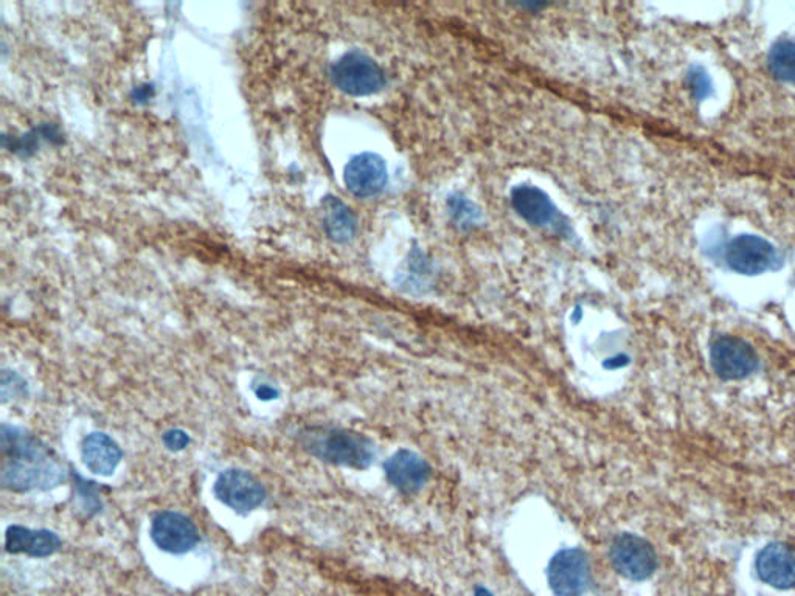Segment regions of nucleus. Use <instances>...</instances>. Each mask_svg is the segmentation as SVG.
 Instances as JSON below:
<instances>
[{
  "label": "nucleus",
  "mask_w": 795,
  "mask_h": 596,
  "mask_svg": "<svg viewBox=\"0 0 795 596\" xmlns=\"http://www.w3.org/2000/svg\"><path fill=\"white\" fill-rule=\"evenodd\" d=\"M688 83H690L691 91L698 100L707 97L710 92V80L707 73L699 67H693L691 72L688 73Z\"/></svg>",
  "instance_id": "obj_20"
},
{
  "label": "nucleus",
  "mask_w": 795,
  "mask_h": 596,
  "mask_svg": "<svg viewBox=\"0 0 795 596\" xmlns=\"http://www.w3.org/2000/svg\"><path fill=\"white\" fill-rule=\"evenodd\" d=\"M323 227L331 240L345 244L355 238L356 218L344 202L327 198L323 202Z\"/></svg>",
  "instance_id": "obj_16"
},
{
  "label": "nucleus",
  "mask_w": 795,
  "mask_h": 596,
  "mask_svg": "<svg viewBox=\"0 0 795 596\" xmlns=\"http://www.w3.org/2000/svg\"><path fill=\"white\" fill-rule=\"evenodd\" d=\"M164 444L170 451H184L185 447L190 444V437H188L187 432H184L182 429H171L165 432Z\"/></svg>",
  "instance_id": "obj_22"
},
{
  "label": "nucleus",
  "mask_w": 795,
  "mask_h": 596,
  "mask_svg": "<svg viewBox=\"0 0 795 596\" xmlns=\"http://www.w3.org/2000/svg\"><path fill=\"white\" fill-rule=\"evenodd\" d=\"M511 205L528 224L547 227L555 222L556 208L549 196L533 185H518L511 191Z\"/></svg>",
  "instance_id": "obj_14"
},
{
  "label": "nucleus",
  "mask_w": 795,
  "mask_h": 596,
  "mask_svg": "<svg viewBox=\"0 0 795 596\" xmlns=\"http://www.w3.org/2000/svg\"><path fill=\"white\" fill-rule=\"evenodd\" d=\"M757 573L763 583L775 589L795 587V548L774 542L758 553Z\"/></svg>",
  "instance_id": "obj_11"
},
{
  "label": "nucleus",
  "mask_w": 795,
  "mask_h": 596,
  "mask_svg": "<svg viewBox=\"0 0 795 596\" xmlns=\"http://www.w3.org/2000/svg\"><path fill=\"white\" fill-rule=\"evenodd\" d=\"M712 367L719 378L738 381L752 375L758 367V356L752 345L735 336H719L710 348Z\"/></svg>",
  "instance_id": "obj_6"
},
{
  "label": "nucleus",
  "mask_w": 795,
  "mask_h": 596,
  "mask_svg": "<svg viewBox=\"0 0 795 596\" xmlns=\"http://www.w3.org/2000/svg\"><path fill=\"white\" fill-rule=\"evenodd\" d=\"M151 539L162 551L171 555H185L198 545L199 531L184 514L162 511L151 524Z\"/></svg>",
  "instance_id": "obj_9"
},
{
  "label": "nucleus",
  "mask_w": 795,
  "mask_h": 596,
  "mask_svg": "<svg viewBox=\"0 0 795 596\" xmlns=\"http://www.w3.org/2000/svg\"><path fill=\"white\" fill-rule=\"evenodd\" d=\"M25 395H27V382L13 371H4L2 373V398L4 401L22 398Z\"/></svg>",
  "instance_id": "obj_19"
},
{
  "label": "nucleus",
  "mask_w": 795,
  "mask_h": 596,
  "mask_svg": "<svg viewBox=\"0 0 795 596\" xmlns=\"http://www.w3.org/2000/svg\"><path fill=\"white\" fill-rule=\"evenodd\" d=\"M591 581L589 559L580 550H564L549 567V584L555 596H583Z\"/></svg>",
  "instance_id": "obj_7"
},
{
  "label": "nucleus",
  "mask_w": 795,
  "mask_h": 596,
  "mask_svg": "<svg viewBox=\"0 0 795 596\" xmlns=\"http://www.w3.org/2000/svg\"><path fill=\"white\" fill-rule=\"evenodd\" d=\"M609 556L614 569L632 581L648 579L657 569L653 545L636 534H620L615 538Z\"/></svg>",
  "instance_id": "obj_5"
},
{
  "label": "nucleus",
  "mask_w": 795,
  "mask_h": 596,
  "mask_svg": "<svg viewBox=\"0 0 795 596\" xmlns=\"http://www.w3.org/2000/svg\"><path fill=\"white\" fill-rule=\"evenodd\" d=\"M451 205V213L455 218L462 219L463 222H473L477 218L476 208L471 202L466 201L465 198L457 199L452 198L449 201Z\"/></svg>",
  "instance_id": "obj_21"
},
{
  "label": "nucleus",
  "mask_w": 795,
  "mask_h": 596,
  "mask_svg": "<svg viewBox=\"0 0 795 596\" xmlns=\"http://www.w3.org/2000/svg\"><path fill=\"white\" fill-rule=\"evenodd\" d=\"M2 486L14 493L47 491L66 480V471L50 447L19 427L2 424Z\"/></svg>",
  "instance_id": "obj_1"
},
{
  "label": "nucleus",
  "mask_w": 795,
  "mask_h": 596,
  "mask_svg": "<svg viewBox=\"0 0 795 596\" xmlns=\"http://www.w3.org/2000/svg\"><path fill=\"white\" fill-rule=\"evenodd\" d=\"M477 596H491V595L490 593L485 592V590H480V592L477 593Z\"/></svg>",
  "instance_id": "obj_24"
},
{
  "label": "nucleus",
  "mask_w": 795,
  "mask_h": 596,
  "mask_svg": "<svg viewBox=\"0 0 795 596\" xmlns=\"http://www.w3.org/2000/svg\"><path fill=\"white\" fill-rule=\"evenodd\" d=\"M726 261L732 271L741 275H760L778 261L777 250L769 241L755 235L736 236L726 250Z\"/></svg>",
  "instance_id": "obj_8"
},
{
  "label": "nucleus",
  "mask_w": 795,
  "mask_h": 596,
  "mask_svg": "<svg viewBox=\"0 0 795 596\" xmlns=\"http://www.w3.org/2000/svg\"><path fill=\"white\" fill-rule=\"evenodd\" d=\"M122 457L119 444L103 432L89 434L81 443V458L92 474L109 477L119 468Z\"/></svg>",
  "instance_id": "obj_13"
},
{
  "label": "nucleus",
  "mask_w": 795,
  "mask_h": 596,
  "mask_svg": "<svg viewBox=\"0 0 795 596\" xmlns=\"http://www.w3.org/2000/svg\"><path fill=\"white\" fill-rule=\"evenodd\" d=\"M216 499L232 508L235 513L247 514L257 510L266 500V489L250 472L227 469L215 482Z\"/></svg>",
  "instance_id": "obj_4"
},
{
  "label": "nucleus",
  "mask_w": 795,
  "mask_h": 596,
  "mask_svg": "<svg viewBox=\"0 0 795 596\" xmlns=\"http://www.w3.org/2000/svg\"><path fill=\"white\" fill-rule=\"evenodd\" d=\"M344 179L351 195L356 198H372L384 190L389 181V173L386 162L378 154L362 153L348 162Z\"/></svg>",
  "instance_id": "obj_10"
},
{
  "label": "nucleus",
  "mask_w": 795,
  "mask_h": 596,
  "mask_svg": "<svg viewBox=\"0 0 795 596\" xmlns=\"http://www.w3.org/2000/svg\"><path fill=\"white\" fill-rule=\"evenodd\" d=\"M60 547V536L50 530H30L21 525H11L5 534V550L11 555L47 558L55 555Z\"/></svg>",
  "instance_id": "obj_12"
},
{
  "label": "nucleus",
  "mask_w": 795,
  "mask_h": 596,
  "mask_svg": "<svg viewBox=\"0 0 795 596\" xmlns=\"http://www.w3.org/2000/svg\"><path fill=\"white\" fill-rule=\"evenodd\" d=\"M300 444L309 454L333 465L364 469L373 460L372 443L350 430L313 427L303 430Z\"/></svg>",
  "instance_id": "obj_2"
},
{
  "label": "nucleus",
  "mask_w": 795,
  "mask_h": 596,
  "mask_svg": "<svg viewBox=\"0 0 795 596\" xmlns=\"http://www.w3.org/2000/svg\"><path fill=\"white\" fill-rule=\"evenodd\" d=\"M387 477L403 493H417L429 479V466L423 458L410 451L393 455L386 466Z\"/></svg>",
  "instance_id": "obj_15"
},
{
  "label": "nucleus",
  "mask_w": 795,
  "mask_h": 596,
  "mask_svg": "<svg viewBox=\"0 0 795 596\" xmlns=\"http://www.w3.org/2000/svg\"><path fill=\"white\" fill-rule=\"evenodd\" d=\"M255 395L258 396V399H263V401H272V399H277L280 396V392L272 385L261 384L255 387Z\"/></svg>",
  "instance_id": "obj_23"
},
{
  "label": "nucleus",
  "mask_w": 795,
  "mask_h": 596,
  "mask_svg": "<svg viewBox=\"0 0 795 596\" xmlns=\"http://www.w3.org/2000/svg\"><path fill=\"white\" fill-rule=\"evenodd\" d=\"M331 78L342 92L351 97H368L378 94L386 86V75L375 59L351 50L331 66Z\"/></svg>",
  "instance_id": "obj_3"
},
{
  "label": "nucleus",
  "mask_w": 795,
  "mask_h": 596,
  "mask_svg": "<svg viewBox=\"0 0 795 596\" xmlns=\"http://www.w3.org/2000/svg\"><path fill=\"white\" fill-rule=\"evenodd\" d=\"M78 480H80V483H75V485H77L78 496H80L81 508L86 511L87 516H94L101 508L100 499L95 493L94 483L84 482L81 477H78Z\"/></svg>",
  "instance_id": "obj_18"
},
{
  "label": "nucleus",
  "mask_w": 795,
  "mask_h": 596,
  "mask_svg": "<svg viewBox=\"0 0 795 596\" xmlns=\"http://www.w3.org/2000/svg\"><path fill=\"white\" fill-rule=\"evenodd\" d=\"M769 69L777 80L795 84V42L780 39L769 52Z\"/></svg>",
  "instance_id": "obj_17"
}]
</instances>
